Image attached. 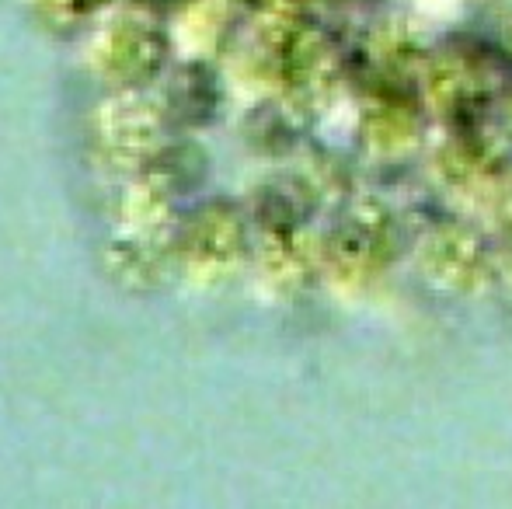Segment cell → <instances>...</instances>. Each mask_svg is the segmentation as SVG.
I'll return each mask as SVG.
<instances>
[{"label":"cell","instance_id":"obj_2","mask_svg":"<svg viewBox=\"0 0 512 509\" xmlns=\"http://www.w3.org/2000/svg\"><path fill=\"white\" fill-rule=\"evenodd\" d=\"M391 213L377 203H359L349 224L338 227L335 241L328 248V262L349 283H366L384 269L387 255H391Z\"/></svg>","mask_w":512,"mask_h":509},{"label":"cell","instance_id":"obj_3","mask_svg":"<svg viewBox=\"0 0 512 509\" xmlns=\"http://www.w3.org/2000/svg\"><path fill=\"white\" fill-rule=\"evenodd\" d=\"M422 84L432 105L450 116H474L488 98V74L474 56L443 53L425 67Z\"/></svg>","mask_w":512,"mask_h":509},{"label":"cell","instance_id":"obj_4","mask_svg":"<svg viewBox=\"0 0 512 509\" xmlns=\"http://www.w3.org/2000/svg\"><path fill=\"white\" fill-rule=\"evenodd\" d=\"M418 112L411 109L408 98L380 95L359 119V143L366 154H377L380 161H398L418 147Z\"/></svg>","mask_w":512,"mask_h":509},{"label":"cell","instance_id":"obj_6","mask_svg":"<svg viewBox=\"0 0 512 509\" xmlns=\"http://www.w3.org/2000/svg\"><path fill=\"white\" fill-rule=\"evenodd\" d=\"M495 279H499L506 290H512V252L506 258H495Z\"/></svg>","mask_w":512,"mask_h":509},{"label":"cell","instance_id":"obj_5","mask_svg":"<svg viewBox=\"0 0 512 509\" xmlns=\"http://www.w3.org/2000/svg\"><path fill=\"white\" fill-rule=\"evenodd\" d=\"M492 210L499 217V224L512 231V168L499 175V182L492 185Z\"/></svg>","mask_w":512,"mask_h":509},{"label":"cell","instance_id":"obj_1","mask_svg":"<svg viewBox=\"0 0 512 509\" xmlns=\"http://www.w3.org/2000/svg\"><path fill=\"white\" fill-rule=\"evenodd\" d=\"M418 265L429 283L450 293H478L495 283V258L474 231L460 224H443L429 231L418 252Z\"/></svg>","mask_w":512,"mask_h":509}]
</instances>
